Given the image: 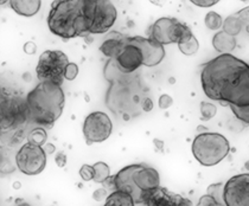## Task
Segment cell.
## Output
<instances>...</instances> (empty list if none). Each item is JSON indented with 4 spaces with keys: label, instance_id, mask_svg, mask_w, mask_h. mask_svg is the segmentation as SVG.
Returning a JSON list of instances; mask_svg holds the SVG:
<instances>
[{
    "label": "cell",
    "instance_id": "1",
    "mask_svg": "<svg viewBox=\"0 0 249 206\" xmlns=\"http://www.w3.org/2000/svg\"><path fill=\"white\" fill-rule=\"evenodd\" d=\"M202 88L207 97L224 105H249V66L242 59L224 53L203 64Z\"/></svg>",
    "mask_w": 249,
    "mask_h": 206
},
{
    "label": "cell",
    "instance_id": "2",
    "mask_svg": "<svg viewBox=\"0 0 249 206\" xmlns=\"http://www.w3.org/2000/svg\"><path fill=\"white\" fill-rule=\"evenodd\" d=\"M104 74L109 82L106 93V105L116 118L128 121L152 110V100L139 75L135 72L124 74L116 67L114 59L107 62Z\"/></svg>",
    "mask_w": 249,
    "mask_h": 206
},
{
    "label": "cell",
    "instance_id": "3",
    "mask_svg": "<svg viewBox=\"0 0 249 206\" xmlns=\"http://www.w3.org/2000/svg\"><path fill=\"white\" fill-rule=\"evenodd\" d=\"M64 101L66 97L61 86L39 82L26 96L29 119L39 126L51 128L63 113Z\"/></svg>",
    "mask_w": 249,
    "mask_h": 206
},
{
    "label": "cell",
    "instance_id": "4",
    "mask_svg": "<svg viewBox=\"0 0 249 206\" xmlns=\"http://www.w3.org/2000/svg\"><path fill=\"white\" fill-rule=\"evenodd\" d=\"M48 25L53 34L66 40L87 36L85 0L53 1L48 17Z\"/></svg>",
    "mask_w": 249,
    "mask_h": 206
},
{
    "label": "cell",
    "instance_id": "5",
    "mask_svg": "<svg viewBox=\"0 0 249 206\" xmlns=\"http://www.w3.org/2000/svg\"><path fill=\"white\" fill-rule=\"evenodd\" d=\"M115 191L127 192L137 204H142L144 194L160 186L158 171L145 164H133L124 167L113 177Z\"/></svg>",
    "mask_w": 249,
    "mask_h": 206
},
{
    "label": "cell",
    "instance_id": "6",
    "mask_svg": "<svg viewBox=\"0 0 249 206\" xmlns=\"http://www.w3.org/2000/svg\"><path fill=\"white\" fill-rule=\"evenodd\" d=\"M192 154L203 166H215L229 154L230 145L226 137L218 133H202L192 142Z\"/></svg>",
    "mask_w": 249,
    "mask_h": 206
},
{
    "label": "cell",
    "instance_id": "7",
    "mask_svg": "<svg viewBox=\"0 0 249 206\" xmlns=\"http://www.w3.org/2000/svg\"><path fill=\"white\" fill-rule=\"evenodd\" d=\"M85 16L88 34H106L114 25L118 12L112 1L85 0Z\"/></svg>",
    "mask_w": 249,
    "mask_h": 206
},
{
    "label": "cell",
    "instance_id": "8",
    "mask_svg": "<svg viewBox=\"0 0 249 206\" xmlns=\"http://www.w3.org/2000/svg\"><path fill=\"white\" fill-rule=\"evenodd\" d=\"M69 59L61 50H47L39 57L36 72L39 82H51L61 86L66 80Z\"/></svg>",
    "mask_w": 249,
    "mask_h": 206
},
{
    "label": "cell",
    "instance_id": "9",
    "mask_svg": "<svg viewBox=\"0 0 249 206\" xmlns=\"http://www.w3.org/2000/svg\"><path fill=\"white\" fill-rule=\"evenodd\" d=\"M191 36H194V34L186 24L170 17L159 18L150 30V38L160 43L161 45L172 44V43L180 44Z\"/></svg>",
    "mask_w": 249,
    "mask_h": 206
},
{
    "label": "cell",
    "instance_id": "10",
    "mask_svg": "<svg viewBox=\"0 0 249 206\" xmlns=\"http://www.w3.org/2000/svg\"><path fill=\"white\" fill-rule=\"evenodd\" d=\"M29 118V109L26 100L16 94H1V129L6 131L16 128Z\"/></svg>",
    "mask_w": 249,
    "mask_h": 206
},
{
    "label": "cell",
    "instance_id": "11",
    "mask_svg": "<svg viewBox=\"0 0 249 206\" xmlns=\"http://www.w3.org/2000/svg\"><path fill=\"white\" fill-rule=\"evenodd\" d=\"M16 164L21 173L37 175L42 173L47 165V154L42 146L29 141L20 147L16 155Z\"/></svg>",
    "mask_w": 249,
    "mask_h": 206
},
{
    "label": "cell",
    "instance_id": "12",
    "mask_svg": "<svg viewBox=\"0 0 249 206\" xmlns=\"http://www.w3.org/2000/svg\"><path fill=\"white\" fill-rule=\"evenodd\" d=\"M113 124L109 116L102 112L90 113L83 123V135L87 145L104 142L112 134Z\"/></svg>",
    "mask_w": 249,
    "mask_h": 206
},
{
    "label": "cell",
    "instance_id": "13",
    "mask_svg": "<svg viewBox=\"0 0 249 206\" xmlns=\"http://www.w3.org/2000/svg\"><path fill=\"white\" fill-rule=\"evenodd\" d=\"M223 199L227 206H249V174L234 175L226 183Z\"/></svg>",
    "mask_w": 249,
    "mask_h": 206
},
{
    "label": "cell",
    "instance_id": "14",
    "mask_svg": "<svg viewBox=\"0 0 249 206\" xmlns=\"http://www.w3.org/2000/svg\"><path fill=\"white\" fill-rule=\"evenodd\" d=\"M129 43L140 50L142 55V66L156 67L165 57L164 45L150 37H129Z\"/></svg>",
    "mask_w": 249,
    "mask_h": 206
},
{
    "label": "cell",
    "instance_id": "15",
    "mask_svg": "<svg viewBox=\"0 0 249 206\" xmlns=\"http://www.w3.org/2000/svg\"><path fill=\"white\" fill-rule=\"evenodd\" d=\"M144 206H192V203L188 198L171 192L166 188L151 189L144 194L142 199Z\"/></svg>",
    "mask_w": 249,
    "mask_h": 206
},
{
    "label": "cell",
    "instance_id": "16",
    "mask_svg": "<svg viewBox=\"0 0 249 206\" xmlns=\"http://www.w3.org/2000/svg\"><path fill=\"white\" fill-rule=\"evenodd\" d=\"M116 67L124 74H134L142 66V55L140 50L129 43L120 51L116 58H114Z\"/></svg>",
    "mask_w": 249,
    "mask_h": 206
},
{
    "label": "cell",
    "instance_id": "17",
    "mask_svg": "<svg viewBox=\"0 0 249 206\" xmlns=\"http://www.w3.org/2000/svg\"><path fill=\"white\" fill-rule=\"evenodd\" d=\"M128 36L120 32H109L100 47V51L109 59H114L120 53V51L128 44Z\"/></svg>",
    "mask_w": 249,
    "mask_h": 206
},
{
    "label": "cell",
    "instance_id": "18",
    "mask_svg": "<svg viewBox=\"0 0 249 206\" xmlns=\"http://www.w3.org/2000/svg\"><path fill=\"white\" fill-rule=\"evenodd\" d=\"M223 184H213L208 189V193L199 199L197 206H227L223 199Z\"/></svg>",
    "mask_w": 249,
    "mask_h": 206
},
{
    "label": "cell",
    "instance_id": "19",
    "mask_svg": "<svg viewBox=\"0 0 249 206\" xmlns=\"http://www.w3.org/2000/svg\"><path fill=\"white\" fill-rule=\"evenodd\" d=\"M213 45L216 51L224 55V53H230L235 48H236V38L230 36V34H226L222 31L217 32L213 38Z\"/></svg>",
    "mask_w": 249,
    "mask_h": 206
},
{
    "label": "cell",
    "instance_id": "20",
    "mask_svg": "<svg viewBox=\"0 0 249 206\" xmlns=\"http://www.w3.org/2000/svg\"><path fill=\"white\" fill-rule=\"evenodd\" d=\"M40 0H13L10 1L11 7L18 15L24 17H32L36 15L40 9Z\"/></svg>",
    "mask_w": 249,
    "mask_h": 206
},
{
    "label": "cell",
    "instance_id": "21",
    "mask_svg": "<svg viewBox=\"0 0 249 206\" xmlns=\"http://www.w3.org/2000/svg\"><path fill=\"white\" fill-rule=\"evenodd\" d=\"M105 206H135V202L131 194L116 189L106 198Z\"/></svg>",
    "mask_w": 249,
    "mask_h": 206
},
{
    "label": "cell",
    "instance_id": "22",
    "mask_svg": "<svg viewBox=\"0 0 249 206\" xmlns=\"http://www.w3.org/2000/svg\"><path fill=\"white\" fill-rule=\"evenodd\" d=\"M222 29H223V31L226 34H228L232 37H236L242 34V24H241L236 13H234V15L229 16L228 18L224 19Z\"/></svg>",
    "mask_w": 249,
    "mask_h": 206
},
{
    "label": "cell",
    "instance_id": "23",
    "mask_svg": "<svg viewBox=\"0 0 249 206\" xmlns=\"http://www.w3.org/2000/svg\"><path fill=\"white\" fill-rule=\"evenodd\" d=\"M94 167V181L95 183L104 184L110 177L109 166L104 161H99L93 165Z\"/></svg>",
    "mask_w": 249,
    "mask_h": 206
},
{
    "label": "cell",
    "instance_id": "24",
    "mask_svg": "<svg viewBox=\"0 0 249 206\" xmlns=\"http://www.w3.org/2000/svg\"><path fill=\"white\" fill-rule=\"evenodd\" d=\"M178 48H179L180 52L184 53L185 56H192L198 51L199 43L197 40V38L195 36H191L189 39L184 40L183 43L178 44Z\"/></svg>",
    "mask_w": 249,
    "mask_h": 206
},
{
    "label": "cell",
    "instance_id": "25",
    "mask_svg": "<svg viewBox=\"0 0 249 206\" xmlns=\"http://www.w3.org/2000/svg\"><path fill=\"white\" fill-rule=\"evenodd\" d=\"M223 19L218 13L213 12V11H211V12L207 13V16H205V19H204V23H205V26H207L208 29L210 30H218L221 29L222 26H223Z\"/></svg>",
    "mask_w": 249,
    "mask_h": 206
},
{
    "label": "cell",
    "instance_id": "26",
    "mask_svg": "<svg viewBox=\"0 0 249 206\" xmlns=\"http://www.w3.org/2000/svg\"><path fill=\"white\" fill-rule=\"evenodd\" d=\"M217 113V108L215 104L208 102L201 103V120L202 121H209Z\"/></svg>",
    "mask_w": 249,
    "mask_h": 206
},
{
    "label": "cell",
    "instance_id": "27",
    "mask_svg": "<svg viewBox=\"0 0 249 206\" xmlns=\"http://www.w3.org/2000/svg\"><path fill=\"white\" fill-rule=\"evenodd\" d=\"M230 109H231V112L234 113V115L240 121L245 122L246 124H249V105L248 107H235V105H230Z\"/></svg>",
    "mask_w": 249,
    "mask_h": 206
},
{
    "label": "cell",
    "instance_id": "28",
    "mask_svg": "<svg viewBox=\"0 0 249 206\" xmlns=\"http://www.w3.org/2000/svg\"><path fill=\"white\" fill-rule=\"evenodd\" d=\"M236 15L242 24V32H245L246 36L249 37V6L240 10Z\"/></svg>",
    "mask_w": 249,
    "mask_h": 206
},
{
    "label": "cell",
    "instance_id": "29",
    "mask_svg": "<svg viewBox=\"0 0 249 206\" xmlns=\"http://www.w3.org/2000/svg\"><path fill=\"white\" fill-rule=\"evenodd\" d=\"M80 175L85 181L94 180V167L89 166V165H83L80 170Z\"/></svg>",
    "mask_w": 249,
    "mask_h": 206
},
{
    "label": "cell",
    "instance_id": "30",
    "mask_svg": "<svg viewBox=\"0 0 249 206\" xmlns=\"http://www.w3.org/2000/svg\"><path fill=\"white\" fill-rule=\"evenodd\" d=\"M78 75V67L76 63H69L66 70V80L72 81Z\"/></svg>",
    "mask_w": 249,
    "mask_h": 206
},
{
    "label": "cell",
    "instance_id": "31",
    "mask_svg": "<svg viewBox=\"0 0 249 206\" xmlns=\"http://www.w3.org/2000/svg\"><path fill=\"white\" fill-rule=\"evenodd\" d=\"M159 108L160 109H167L169 107H171L172 103H173V100L171 96H169V95H161L160 97H159Z\"/></svg>",
    "mask_w": 249,
    "mask_h": 206
},
{
    "label": "cell",
    "instance_id": "32",
    "mask_svg": "<svg viewBox=\"0 0 249 206\" xmlns=\"http://www.w3.org/2000/svg\"><path fill=\"white\" fill-rule=\"evenodd\" d=\"M36 50H37L36 44H35V43H32V42H28L25 44V47H24V51H25L28 55H32V53L36 52Z\"/></svg>",
    "mask_w": 249,
    "mask_h": 206
},
{
    "label": "cell",
    "instance_id": "33",
    "mask_svg": "<svg viewBox=\"0 0 249 206\" xmlns=\"http://www.w3.org/2000/svg\"><path fill=\"white\" fill-rule=\"evenodd\" d=\"M93 197H94V199L96 200V202H100V200H102L104 198H107V196H106L105 189H97V191L94 192Z\"/></svg>",
    "mask_w": 249,
    "mask_h": 206
},
{
    "label": "cell",
    "instance_id": "34",
    "mask_svg": "<svg viewBox=\"0 0 249 206\" xmlns=\"http://www.w3.org/2000/svg\"><path fill=\"white\" fill-rule=\"evenodd\" d=\"M192 4L197 5V6H201V7H209V6H213V5L217 4V1H202V0L196 1V0H194V1H192Z\"/></svg>",
    "mask_w": 249,
    "mask_h": 206
},
{
    "label": "cell",
    "instance_id": "35",
    "mask_svg": "<svg viewBox=\"0 0 249 206\" xmlns=\"http://www.w3.org/2000/svg\"><path fill=\"white\" fill-rule=\"evenodd\" d=\"M19 206H30L29 204H21V205H19Z\"/></svg>",
    "mask_w": 249,
    "mask_h": 206
}]
</instances>
